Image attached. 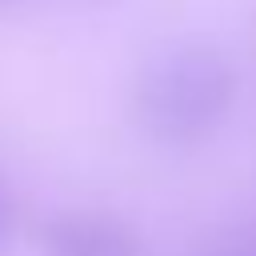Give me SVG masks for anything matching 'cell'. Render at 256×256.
Returning a JSON list of instances; mask_svg holds the SVG:
<instances>
[{"instance_id":"obj_1","label":"cell","mask_w":256,"mask_h":256,"mask_svg":"<svg viewBox=\"0 0 256 256\" xmlns=\"http://www.w3.org/2000/svg\"><path fill=\"white\" fill-rule=\"evenodd\" d=\"M236 100L232 60L204 40H184L164 48L136 80L132 108L140 128L172 148L208 140Z\"/></svg>"},{"instance_id":"obj_2","label":"cell","mask_w":256,"mask_h":256,"mask_svg":"<svg viewBox=\"0 0 256 256\" xmlns=\"http://www.w3.org/2000/svg\"><path fill=\"white\" fill-rule=\"evenodd\" d=\"M40 248L48 256H140L136 232L108 212L64 208L40 224Z\"/></svg>"},{"instance_id":"obj_3","label":"cell","mask_w":256,"mask_h":256,"mask_svg":"<svg viewBox=\"0 0 256 256\" xmlns=\"http://www.w3.org/2000/svg\"><path fill=\"white\" fill-rule=\"evenodd\" d=\"M12 236H16V200H12V192L0 176V252L12 244Z\"/></svg>"}]
</instances>
